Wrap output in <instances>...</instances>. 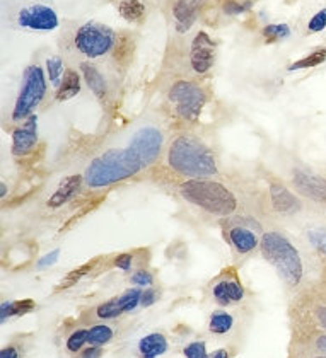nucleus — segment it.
I'll use <instances>...</instances> for the list:
<instances>
[{
    "instance_id": "nucleus-40",
    "label": "nucleus",
    "mask_w": 326,
    "mask_h": 358,
    "mask_svg": "<svg viewBox=\"0 0 326 358\" xmlns=\"http://www.w3.org/2000/svg\"><path fill=\"white\" fill-rule=\"evenodd\" d=\"M101 357V346H91L82 353V358H99Z\"/></svg>"
},
{
    "instance_id": "nucleus-14",
    "label": "nucleus",
    "mask_w": 326,
    "mask_h": 358,
    "mask_svg": "<svg viewBox=\"0 0 326 358\" xmlns=\"http://www.w3.org/2000/svg\"><path fill=\"white\" fill-rule=\"evenodd\" d=\"M270 202L274 210L282 215H294L301 210V200L280 183L270 184Z\"/></svg>"
},
{
    "instance_id": "nucleus-3",
    "label": "nucleus",
    "mask_w": 326,
    "mask_h": 358,
    "mask_svg": "<svg viewBox=\"0 0 326 358\" xmlns=\"http://www.w3.org/2000/svg\"><path fill=\"white\" fill-rule=\"evenodd\" d=\"M178 191L190 205L216 217H231L239 207L236 195L225 184L210 178L186 179L179 184Z\"/></svg>"
},
{
    "instance_id": "nucleus-44",
    "label": "nucleus",
    "mask_w": 326,
    "mask_h": 358,
    "mask_svg": "<svg viewBox=\"0 0 326 358\" xmlns=\"http://www.w3.org/2000/svg\"><path fill=\"white\" fill-rule=\"evenodd\" d=\"M7 196V184L0 183V198H6Z\"/></svg>"
},
{
    "instance_id": "nucleus-8",
    "label": "nucleus",
    "mask_w": 326,
    "mask_h": 358,
    "mask_svg": "<svg viewBox=\"0 0 326 358\" xmlns=\"http://www.w3.org/2000/svg\"><path fill=\"white\" fill-rule=\"evenodd\" d=\"M17 26L28 31L48 33L55 31L60 26V19L57 10L47 3H31L22 7L17 13Z\"/></svg>"
},
{
    "instance_id": "nucleus-2",
    "label": "nucleus",
    "mask_w": 326,
    "mask_h": 358,
    "mask_svg": "<svg viewBox=\"0 0 326 358\" xmlns=\"http://www.w3.org/2000/svg\"><path fill=\"white\" fill-rule=\"evenodd\" d=\"M168 165L186 179L214 178L218 172L216 156L200 138L178 135L168 149Z\"/></svg>"
},
{
    "instance_id": "nucleus-25",
    "label": "nucleus",
    "mask_w": 326,
    "mask_h": 358,
    "mask_svg": "<svg viewBox=\"0 0 326 358\" xmlns=\"http://www.w3.org/2000/svg\"><path fill=\"white\" fill-rule=\"evenodd\" d=\"M111 340H113V329H111L110 326L98 325V326H93V328L89 329V338H87V343H89L91 346H103Z\"/></svg>"
},
{
    "instance_id": "nucleus-33",
    "label": "nucleus",
    "mask_w": 326,
    "mask_h": 358,
    "mask_svg": "<svg viewBox=\"0 0 326 358\" xmlns=\"http://www.w3.org/2000/svg\"><path fill=\"white\" fill-rule=\"evenodd\" d=\"M326 28V9L318 10L308 22V31L309 33H321Z\"/></svg>"
},
{
    "instance_id": "nucleus-38",
    "label": "nucleus",
    "mask_w": 326,
    "mask_h": 358,
    "mask_svg": "<svg viewBox=\"0 0 326 358\" xmlns=\"http://www.w3.org/2000/svg\"><path fill=\"white\" fill-rule=\"evenodd\" d=\"M314 315H316V321L321 328L326 329V306H316L314 309Z\"/></svg>"
},
{
    "instance_id": "nucleus-17",
    "label": "nucleus",
    "mask_w": 326,
    "mask_h": 358,
    "mask_svg": "<svg viewBox=\"0 0 326 358\" xmlns=\"http://www.w3.org/2000/svg\"><path fill=\"white\" fill-rule=\"evenodd\" d=\"M80 75H82V80L96 98L105 99L108 96V84H106L105 75L99 72L98 67H94L89 61H82L80 64Z\"/></svg>"
},
{
    "instance_id": "nucleus-21",
    "label": "nucleus",
    "mask_w": 326,
    "mask_h": 358,
    "mask_svg": "<svg viewBox=\"0 0 326 358\" xmlns=\"http://www.w3.org/2000/svg\"><path fill=\"white\" fill-rule=\"evenodd\" d=\"M34 309V300H13V302H3L0 306V319L2 322H6L9 318H19V315H24L31 313Z\"/></svg>"
},
{
    "instance_id": "nucleus-29",
    "label": "nucleus",
    "mask_w": 326,
    "mask_h": 358,
    "mask_svg": "<svg viewBox=\"0 0 326 358\" xmlns=\"http://www.w3.org/2000/svg\"><path fill=\"white\" fill-rule=\"evenodd\" d=\"M96 314H98V318L101 319H113V318H118L120 314H124V311H121L120 304H118V299H114V300H108V302H103L101 306H98Z\"/></svg>"
},
{
    "instance_id": "nucleus-36",
    "label": "nucleus",
    "mask_w": 326,
    "mask_h": 358,
    "mask_svg": "<svg viewBox=\"0 0 326 358\" xmlns=\"http://www.w3.org/2000/svg\"><path fill=\"white\" fill-rule=\"evenodd\" d=\"M132 254H120V256H117V260H114V267L124 269V271H126V269L132 268Z\"/></svg>"
},
{
    "instance_id": "nucleus-7",
    "label": "nucleus",
    "mask_w": 326,
    "mask_h": 358,
    "mask_svg": "<svg viewBox=\"0 0 326 358\" xmlns=\"http://www.w3.org/2000/svg\"><path fill=\"white\" fill-rule=\"evenodd\" d=\"M168 99L176 114L185 121H195L207 103V92L193 80H176L170 87Z\"/></svg>"
},
{
    "instance_id": "nucleus-16",
    "label": "nucleus",
    "mask_w": 326,
    "mask_h": 358,
    "mask_svg": "<svg viewBox=\"0 0 326 358\" xmlns=\"http://www.w3.org/2000/svg\"><path fill=\"white\" fill-rule=\"evenodd\" d=\"M82 183H86V181H84V176H79V174H72L68 176V178H65L62 183L59 184L55 193L50 196L47 205L50 209H59V207H62L67 202H71V200L80 191Z\"/></svg>"
},
{
    "instance_id": "nucleus-5",
    "label": "nucleus",
    "mask_w": 326,
    "mask_h": 358,
    "mask_svg": "<svg viewBox=\"0 0 326 358\" xmlns=\"http://www.w3.org/2000/svg\"><path fill=\"white\" fill-rule=\"evenodd\" d=\"M47 72L41 65H28L22 72V82L19 87L16 105L13 110L14 121H24L33 114V111L43 103L47 96Z\"/></svg>"
},
{
    "instance_id": "nucleus-27",
    "label": "nucleus",
    "mask_w": 326,
    "mask_h": 358,
    "mask_svg": "<svg viewBox=\"0 0 326 358\" xmlns=\"http://www.w3.org/2000/svg\"><path fill=\"white\" fill-rule=\"evenodd\" d=\"M262 34L263 38H267V41H282L290 36V28L289 24H283V22H280V24H268L263 28Z\"/></svg>"
},
{
    "instance_id": "nucleus-1",
    "label": "nucleus",
    "mask_w": 326,
    "mask_h": 358,
    "mask_svg": "<svg viewBox=\"0 0 326 358\" xmlns=\"http://www.w3.org/2000/svg\"><path fill=\"white\" fill-rule=\"evenodd\" d=\"M163 147V128L152 119L140 121L130 130L124 144L105 149L89 161L84 171L86 186L101 190L133 178L156 164Z\"/></svg>"
},
{
    "instance_id": "nucleus-35",
    "label": "nucleus",
    "mask_w": 326,
    "mask_h": 358,
    "mask_svg": "<svg viewBox=\"0 0 326 358\" xmlns=\"http://www.w3.org/2000/svg\"><path fill=\"white\" fill-rule=\"evenodd\" d=\"M59 256H60L59 249H55V251L45 254V256L40 258V261H38V268H48V267H52L53 263H57V260H59Z\"/></svg>"
},
{
    "instance_id": "nucleus-13",
    "label": "nucleus",
    "mask_w": 326,
    "mask_h": 358,
    "mask_svg": "<svg viewBox=\"0 0 326 358\" xmlns=\"http://www.w3.org/2000/svg\"><path fill=\"white\" fill-rule=\"evenodd\" d=\"M228 241L232 246L234 251L239 254H249L258 248V244L262 242V237H258V234L253 229H249L248 225H232L228 230Z\"/></svg>"
},
{
    "instance_id": "nucleus-32",
    "label": "nucleus",
    "mask_w": 326,
    "mask_h": 358,
    "mask_svg": "<svg viewBox=\"0 0 326 358\" xmlns=\"http://www.w3.org/2000/svg\"><path fill=\"white\" fill-rule=\"evenodd\" d=\"M183 355L186 358H209L207 346L203 341H193V343L186 345L185 350H183Z\"/></svg>"
},
{
    "instance_id": "nucleus-28",
    "label": "nucleus",
    "mask_w": 326,
    "mask_h": 358,
    "mask_svg": "<svg viewBox=\"0 0 326 358\" xmlns=\"http://www.w3.org/2000/svg\"><path fill=\"white\" fill-rule=\"evenodd\" d=\"M142 292L144 290H140V288H130V290H126L125 294L118 299V304H120L124 313H130V311L135 309L137 306H140Z\"/></svg>"
},
{
    "instance_id": "nucleus-26",
    "label": "nucleus",
    "mask_w": 326,
    "mask_h": 358,
    "mask_svg": "<svg viewBox=\"0 0 326 358\" xmlns=\"http://www.w3.org/2000/svg\"><path fill=\"white\" fill-rule=\"evenodd\" d=\"M308 236V241L311 242L314 249L318 253H321L323 256H326V227L323 225H316V227H311L306 232Z\"/></svg>"
},
{
    "instance_id": "nucleus-45",
    "label": "nucleus",
    "mask_w": 326,
    "mask_h": 358,
    "mask_svg": "<svg viewBox=\"0 0 326 358\" xmlns=\"http://www.w3.org/2000/svg\"><path fill=\"white\" fill-rule=\"evenodd\" d=\"M318 358H326V355H321V357H318Z\"/></svg>"
},
{
    "instance_id": "nucleus-11",
    "label": "nucleus",
    "mask_w": 326,
    "mask_h": 358,
    "mask_svg": "<svg viewBox=\"0 0 326 358\" xmlns=\"http://www.w3.org/2000/svg\"><path fill=\"white\" fill-rule=\"evenodd\" d=\"M38 144V117L31 114L13 132V154L16 157L28 156Z\"/></svg>"
},
{
    "instance_id": "nucleus-31",
    "label": "nucleus",
    "mask_w": 326,
    "mask_h": 358,
    "mask_svg": "<svg viewBox=\"0 0 326 358\" xmlns=\"http://www.w3.org/2000/svg\"><path fill=\"white\" fill-rule=\"evenodd\" d=\"M253 2L251 0H243V2H237V0H228V2L222 6V10H224L225 15H239L251 10Z\"/></svg>"
},
{
    "instance_id": "nucleus-4",
    "label": "nucleus",
    "mask_w": 326,
    "mask_h": 358,
    "mask_svg": "<svg viewBox=\"0 0 326 358\" xmlns=\"http://www.w3.org/2000/svg\"><path fill=\"white\" fill-rule=\"evenodd\" d=\"M260 249L265 260L272 264L280 278L290 287H297L304 278V261L294 242L283 234L272 230L265 232L260 242Z\"/></svg>"
},
{
    "instance_id": "nucleus-6",
    "label": "nucleus",
    "mask_w": 326,
    "mask_h": 358,
    "mask_svg": "<svg viewBox=\"0 0 326 358\" xmlns=\"http://www.w3.org/2000/svg\"><path fill=\"white\" fill-rule=\"evenodd\" d=\"M114 45H117V34H114L113 29L101 24V22H86L75 31V50L89 60L106 57L113 52Z\"/></svg>"
},
{
    "instance_id": "nucleus-10",
    "label": "nucleus",
    "mask_w": 326,
    "mask_h": 358,
    "mask_svg": "<svg viewBox=\"0 0 326 358\" xmlns=\"http://www.w3.org/2000/svg\"><path fill=\"white\" fill-rule=\"evenodd\" d=\"M292 183L295 190L306 198L316 203H326V178L316 174V172L297 169L294 171Z\"/></svg>"
},
{
    "instance_id": "nucleus-22",
    "label": "nucleus",
    "mask_w": 326,
    "mask_h": 358,
    "mask_svg": "<svg viewBox=\"0 0 326 358\" xmlns=\"http://www.w3.org/2000/svg\"><path fill=\"white\" fill-rule=\"evenodd\" d=\"M45 72H47V77L55 89H59L60 84H62L64 77H65V65L64 60L60 59L59 55L48 57L47 61H45Z\"/></svg>"
},
{
    "instance_id": "nucleus-9",
    "label": "nucleus",
    "mask_w": 326,
    "mask_h": 358,
    "mask_svg": "<svg viewBox=\"0 0 326 358\" xmlns=\"http://www.w3.org/2000/svg\"><path fill=\"white\" fill-rule=\"evenodd\" d=\"M216 41L205 31L197 33L190 46V67L193 74L205 75L212 70L216 64Z\"/></svg>"
},
{
    "instance_id": "nucleus-30",
    "label": "nucleus",
    "mask_w": 326,
    "mask_h": 358,
    "mask_svg": "<svg viewBox=\"0 0 326 358\" xmlns=\"http://www.w3.org/2000/svg\"><path fill=\"white\" fill-rule=\"evenodd\" d=\"M87 338H89V329H75L74 333L68 336L67 350L72 353L80 352V348L87 343Z\"/></svg>"
},
{
    "instance_id": "nucleus-23",
    "label": "nucleus",
    "mask_w": 326,
    "mask_h": 358,
    "mask_svg": "<svg viewBox=\"0 0 326 358\" xmlns=\"http://www.w3.org/2000/svg\"><path fill=\"white\" fill-rule=\"evenodd\" d=\"M118 13L128 22H139L145 15V6L140 0H121L118 3Z\"/></svg>"
},
{
    "instance_id": "nucleus-20",
    "label": "nucleus",
    "mask_w": 326,
    "mask_h": 358,
    "mask_svg": "<svg viewBox=\"0 0 326 358\" xmlns=\"http://www.w3.org/2000/svg\"><path fill=\"white\" fill-rule=\"evenodd\" d=\"M323 64H326V46H321V48L313 50V52L308 53L306 57L295 60L294 64H290L289 67H287V70L289 72L306 70V68H316Z\"/></svg>"
},
{
    "instance_id": "nucleus-43",
    "label": "nucleus",
    "mask_w": 326,
    "mask_h": 358,
    "mask_svg": "<svg viewBox=\"0 0 326 358\" xmlns=\"http://www.w3.org/2000/svg\"><path fill=\"white\" fill-rule=\"evenodd\" d=\"M209 358H229V355H228V352H225V350H217V352L210 353Z\"/></svg>"
},
{
    "instance_id": "nucleus-12",
    "label": "nucleus",
    "mask_w": 326,
    "mask_h": 358,
    "mask_svg": "<svg viewBox=\"0 0 326 358\" xmlns=\"http://www.w3.org/2000/svg\"><path fill=\"white\" fill-rule=\"evenodd\" d=\"M205 0H176L172 6V19L178 33H186L197 21Z\"/></svg>"
},
{
    "instance_id": "nucleus-24",
    "label": "nucleus",
    "mask_w": 326,
    "mask_h": 358,
    "mask_svg": "<svg viewBox=\"0 0 326 358\" xmlns=\"http://www.w3.org/2000/svg\"><path fill=\"white\" fill-rule=\"evenodd\" d=\"M234 326V318L225 311H216L210 315L209 329L214 334H228Z\"/></svg>"
},
{
    "instance_id": "nucleus-41",
    "label": "nucleus",
    "mask_w": 326,
    "mask_h": 358,
    "mask_svg": "<svg viewBox=\"0 0 326 358\" xmlns=\"http://www.w3.org/2000/svg\"><path fill=\"white\" fill-rule=\"evenodd\" d=\"M0 358H19V353L14 346H7V348H2V352H0Z\"/></svg>"
},
{
    "instance_id": "nucleus-42",
    "label": "nucleus",
    "mask_w": 326,
    "mask_h": 358,
    "mask_svg": "<svg viewBox=\"0 0 326 358\" xmlns=\"http://www.w3.org/2000/svg\"><path fill=\"white\" fill-rule=\"evenodd\" d=\"M316 348L320 350L323 355H326V334H320V336L316 338Z\"/></svg>"
},
{
    "instance_id": "nucleus-34",
    "label": "nucleus",
    "mask_w": 326,
    "mask_h": 358,
    "mask_svg": "<svg viewBox=\"0 0 326 358\" xmlns=\"http://www.w3.org/2000/svg\"><path fill=\"white\" fill-rule=\"evenodd\" d=\"M132 283L139 285V287H149L152 283V275L145 269H139L132 275Z\"/></svg>"
},
{
    "instance_id": "nucleus-18",
    "label": "nucleus",
    "mask_w": 326,
    "mask_h": 358,
    "mask_svg": "<svg viewBox=\"0 0 326 358\" xmlns=\"http://www.w3.org/2000/svg\"><path fill=\"white\" fill-rule=\"evenodd\" d=\"M170 345L164 334L151 333L139 341V353L142 358H157L168 352Z\"/></svg>"
},
{
    "instance_id": "nucleus-15",
    "label": "nucleus",
    "mask_w": 326,
    "mask_h": 358,
    "mask_svg": "<svg viewBox=\"0 0 326 358\" xmlns=\"http://www.w3.org/2000/svg\"><path fill=\"white\" fill-rule=\"evenodd\" d=\"M212 297L218 306H231L244 299V288L236 278H222L212 287Z\"/></svg>"
},
{
    "instance_id": "nucleus-39",
    "label": "nucleus",
    "mask_w": 326,
    "mask_h": 358,
    "mask_svg": "<svg viewBox=\"0 0 326 358\" xmlns=\"http://www.w3.org/2000/svg\"><path fill=\"white\" fill-rule=\"evenodd\" d=\"M89 268H91V263L89 264H86V267H82V268H77V269H74V271L72 273H68V282H75V280H79V278H82L84 275H86L87 271H89Z\"/></svg>"
},
{
    "instance_id": "nucleus-19",
    "label": "nucleus",
    "mask_w": 326,
    "mask_h": 358,
    "mask_svg": "<svg viewBox=\"0 0 326 358\" xmlns=\"http://www.w3.org/2000/svg\"><path fill=\"white\" fill-rule=\"evenodd\" d=\"M80 82H82V75L77 70H74V68H67L62 84L57 89V101L64 103L75 98L80 92Z\"/></svg>"
},
{
    "instance_id": "nucleus-37",
    "label": "nucleus",
    "mask_w": 326,
    "mask_h": 358,
    "mask_svg": "<svg viewBox=\"0 0 326 358\" xmlns=\"http://www.w3.org/2000/svg\"><path fill=\"white\" fill-rule=\"evenodd\" d=\"M156 290H152V288H149V290H144L142 292V299H140V306L144 307H149L152 306V304L156 302Z\"/></svg>"
}]
</instances>
